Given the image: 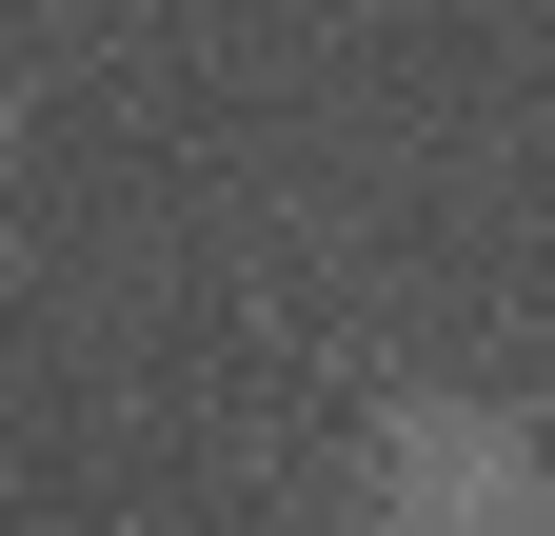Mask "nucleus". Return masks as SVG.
Segmentation results:
<instances>
[{
    "label": "nucleus",
    "mask_w": 555,
    "mask_h": 536,
    "mask_svg": "<svg viewBox=\"0 0 555 536\" xmlns=\"http://www.w3.org/2000/svg\"><path fill=\"white\" fill-rule=\"evenodd\" d=\"M358 536H555V457L535 418H496V397H377L358 437Z\"/></svg>",
    "instance_id": "1"
}]
</instances>
